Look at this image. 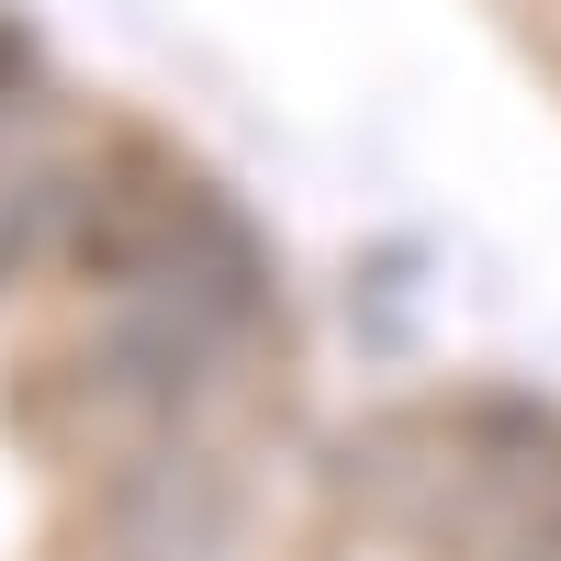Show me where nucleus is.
<instances>
[{
    "label": "nucleus",
    "mask_w": 561,
    "mask_h": 561,
    "mask_svg": "<svg viewBox=\"0 0 561 561\" xmlns=\"http://www.w3.org/2000/svg\"><path fill=\"white\" fill-rule=\"evenodd\" d=\"M79 180L68 169H34V180H0V280H23L34 259H57L68 248V225H79Z\"/></svg>",
    "instance_id": "obj_1"
}]
</instances>
